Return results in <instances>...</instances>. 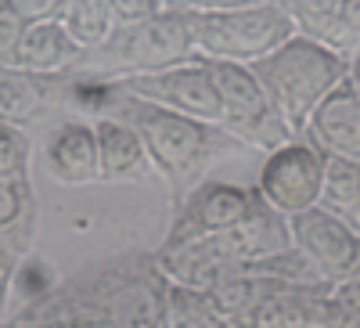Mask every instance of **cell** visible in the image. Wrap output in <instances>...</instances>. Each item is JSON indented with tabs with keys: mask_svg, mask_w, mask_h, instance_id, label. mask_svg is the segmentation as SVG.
<instances>
[{
	"mask_svg": "<svg viewBox=\"0 0 360 328\" xmlns=\"http://www.w3.org/2000/svg\"><path fill=\"white\" fill-rule=\"evenodd\" d=\"M94 83H101V80H94ZM101 87L112 98L105 105H98V112L127 119V123L141 134L148 156H152V163H155V173L166 177V184H169L176 202L198 184L202 170L217 156H227V152H234V148H245L220 123H205V119H195V115L173 112V108H162V105H152V101L130 98L123 91H115L112 83H101Z\"/></svg>",
	"mask_w": 360,
	"mask_h": 328,
	"instance_id": "cell-1",
	"label": "cell"
},
{
	"mask_svg": "<svg viewBox=\"0 0 360 328\" xmlns=\"http://www.w3.org/2000/svg\"><path fill=\"white\" fill-rule=\"evenodd\" d=\"M292 246L288 238V217L259 198V206L231 231L209 234V238H191V242H159L155 263L173 285H188L209 292L220 278L245 267L252 260L274 256Z\"/></svg>",
	"mask_w": 360,
	"mask_h": 328,
	"instance_id": "cell-2",
	"label": "cell"
},
{
	"mask_svg": "<svg viewBox=\"0 0 360 328\" xmlns=\"http://www.w3.org/2000/svg\"><path fill=\"white\" fill-rule=\"evenodd\" d=\"M252 69L292 137H303L310 112L346 80V54L307 33H295L274 54L259 58Z\"/></svg>",
	"mask_w": 360,
	"mask_h": 328,
	"instance_id": "cell-3",
	"label": "cell"
},
{
	"mask_svg": "<svg viewBox=\"0 0 360 328\" xmlns=\"http://www.w3.org/2000/svg\"><path fill=\"white\" fill-rule=\"evenodd\" d=\"M198 58L195 44V11H162L137 25H119L115 37L98 47L83 51L72 76L86 80H127L141 72H162L169 65Z\"/></svg>",
	"mask_w": 360,
	"mask_h": 328,
	"instance_id": "cell-4",
	"label": "cell"
},
{
	"mask_svg": "<svg viewBox=\"0 0 360 328\" xmlns=\"http://www.w3.org/2000/svg\"><path fill=\"white\" fill-rule=\"evenodd\" d=\"M79 314H94L108 328H166L169 282L159 271L155 253H137L119 260L112 271L72 300Z\"/></svg>",
	"mask_w": 360,
	"mask_h": 328,
	"instance_id": "cell-5",
	"label": "cell"
},
{
	"mask_svg": "<svg viewBox=\"0 0 360 328\" xmlns=\"http://www.w3.org/2000/svg\"><path fill=\"white\" fill-rule=\"evenodd\" d=\"M299 33L292 15L278 4L245 11H195V44L205 62L256 65Z\"/></svg>",
	"mask_w": 360,
	"mask_h": 328,
	"instance_id": "cell-6",
	"label": "cell"
},
{
	"mask_svg": "<svg viewBox=\"0 0 360 328\" xmlns=\"http://www.w3.org/2000/svg\"><path fill=\"white\" fill-rule=\"evenodd\" d=\"M209 72H213L220 94V127L227 134H234L245 148H259V152H274L278 144L292 141V130L278 115L252 65L209 62Z\"/></svg>",
	"mask_w": 360,
	"mask_h": 328,
	"instance_id": "cell-7",
	"label": "cell"
},
{
	"mask_svg": "<svg viewBox=\"0 0 360 328\" xmlns=\"http://www.w3.org/2000/svg\"><path fill=\"white\" fill-rule=\"evenodd\" d=\"M321 184H324V152H317L307 137H292L278 144L274 152H266L256 191L270 210H278L281 217H295L321 206Z\"/></svg>",
	"mask_w": 360,
	"mask_h": 328,
	"instance_id": "cell-8",
	"label": "cell"
},
{
	"mask_svg": "<svg viewBox=\"0 0 360 328\" xmlns=\"http://www.w3.org/2000/svg\"><path fill=\"white\" fill-rule=\"evenodd\" d=\"M105 83H112L115 91H123L130 98L205 119V123H220V94H217V83L205 58H191V62L169 65L162 72H141V76L105 80Z\"/></svg>",
	"mask_w": 360,
	"mask_h": 328,
	"instance_id": "cell-9",
	"label": "cell"
},
{
	"mask_svg": "<svg viewBox=\"0 0 360 328\" xmlns=\"http://www.w3.org/2000/svg\"><path fill=\"white\" fill-rule=\"evenodd\" d=\"M288 238L314 267L321 282H346L360 271V234L349 227L342 213H332L324 206L303 210L288 217Z\"/></svg>",
	"mask_w": 360,
	"mask_h": 328,
	"instance_id": "cell-10",
	"label": "cell"
},
{
	"mask_svg": "<svg viewBox=\"0 0 360 328\" xmlns=\"http://www.w3.org/2000/svg\"><path fill=\"white\" fill-rule=\"evenodd\" d=\"M259 206L256 184H227V181H202L184 198L176 202L173 224L162 242H191V238H209L231 231L242 224Z\"/></svg>",
	"mask_w": 360,
	"mask_h": 328,
	"instance_id": "cell-11",
	"label": "cell"
},
{
	"mask_svg": "<svg viewBox=\"0 0 360 328\" xmlns=\"http://www.w3.org/2000/svg\"><path fill=\"white\" fill-rule=\"evenodd\" d=\"M335 282H295L259 300L234 328H328Z\"/></svg>",
	"mask_w": 360,
	"mask_h": 328,
	"instance_id": "cell-12",
	"label": "cell"
},
{
	"mask_svg": "<svg viewBox=\"0 0 360 328\" xmlns=\"http://www.w3.org/2000/svg\"><path fill=\"white\" fill-rule=\"evenodd\" d=\"M44 166L58 184L86 188L98 184V130L94 119H69L44 141Z\"/></svg>",
	"mask_w": 360,
	"mask_h": 328,
	"instance_id": "cell-13",
	"label": "cell"
},
{
	"mask_svg": "<svg viewBox=\"0 0 360 328\" xmlns=\"http://www.w3.org/2000/svg\"><path fill=\"white\" fill-rule=\"evenodd\" d=\"M98 130V181L101 184H127V181H144L155 173V163L148 156L141 134L119 115H94Z\"/></svg>",
	"mask_w": 360,
	"mask_h": 328,
	"instance_id": "cell-14",
	"label": "cell"
},
{
	"mask_svg": "<svg viewBox=\"0 0 360 328\" xmlns=\"http://www.w3.org/2000/svg\"><path fill=\"white\" fill-rule=\"evenodd\" d=\"M303 137L324 156H360V94L346 80L310 112Z\"/></svg>",
	"mask_w": 360,
	"mask_h": 328,
	"instance_id": "cell-15",
	"label": "cell"
},
{
	"mask_svg": "<svg viewBox=\"0 0 360 328\" xmlns=\"http://www.w3.org/2000/svg\"><path fill=\"white\" fill-rule=\"evenodd\" d=\"M79 44L69 37V29L62 25V18H47V22H33L25 25V37L18 44V58L15 65L44 76V80H58L69 76L79 62Z\"/></svg>",
	"mask_w": 360,
	"mask_h": 328,
	"instance_id": "cell-16",
	"label": "cell"
},
{
	"mask_svg": "<svg viewBox=\"0 0 360 328\" xmlns=\"http://www.w3.org/2000/svg\"><path fill=\"white\" fill-rule=\"evenodd\" d=\"M54 80L33 76L18 65H0V123L29 127L47 112Z\"/></svg>",
	"mask_w": 360,
	"mask_h": 328,
	"instance_id": "cell-17",
	"label": "cell"
},
{
	"mask_svg": "<svg viewBox=\"0 0 360 328\" xmlns=\"http://www.w3.org/2000/svg\"><path fill=\"white\" fill-rule=\"evenodd\" d=\"M58 18L69 29V37L79 44V51L105 47L119 29V18H115L108 0H65Z\"/></svg>",
	"mask_w": 360,
	"mask_h": 328,
	"instance_id": "cell-18",
	"label": "cell"
},
{
	"mask_svg": "<svg viewBox=\"0 0 360 328\" xmlns=\"http://www.w3.org/2000/svg\"><path fill=\"white\" fill-rule=\"evenodd\" d=\"M360 202V156H324L321 206L332 213H349Z\"/></svg>",
	"mask_w": 360,
	"mask_h": 328,
	"instance_id": "cell-19",
	"label": "cell"
},
{
	"mask_svg": "<svg viewBox=\"0 0 360 328\" xmlns=\"http://www.w3.org/2000/svg\"><path fill=\"white\" fill-rule=\"evenodd\" d=\"M166 324L169 328H234V321L213 310V303H209V296L202 289L173 285V282H169Z\"/></svg>",
	"mask_w": 360,
	"mask_h": 328,
	"instance_id": "cell-20",
	"label": "cell"
},
{
	"mask_svg": "<svg viewBox=\"0 0 360 328\" xmlns=\"http://www.w3.org/2000/svg\"><path fill=\"white\" fill-rule=\"evenodd\" d=\"M33 220V195H29V177H0V246L11 238H25Z\"/></svg>",
	"mask_w": 360,
	"mask_h": 328,
	"instance_id": "cell-21",
	"label": "cell"
},
{
	"mask_svg": "<svg viewBox=\"0 0 360 328\" xmlns=\"http://www.w3.org/2000/svg\"><path fill=\"white\" fill-rule=\"evenodd\" d=\"M339 4L342 0H285V11L292 15L299 33H307V37L324 44L328 33H332V25H335Z\"/></svg>",
	"mask_w": 360,
	"mask_h": 328,
	"instance_id": "cell-22",
	"label": "cell"
},
{
	"mask_svg": "<svg viewBox=\"0 0 360 328\" xmlns=\"http://www.w3.org/2000/svg\"><path fill=\"white\" fill-rule=\"evenodd\" d=\"M0 177H29V137L22 127L0 123Z\"/></svg>",
	"mask_w": 360,
	"mask_h": 328,
	"instance_id": "cell-23",
	"label": "cell"
},
{
	"mask_svg": "<svg viewBox=\"0 0 360 328\" xmlns=\"http://www.w3.org/2000/svg\"><path fill=\"white\" fill-rule=\"evenodd\" d=\"M324 44L335 47L346 58L360 47V0H342V4H339L335 25H332V33H328Z\"/></svg>",
	"mask_w": 360,
	"mask_h": 328,
	"instance_id": "cell-24",
	"label": "cell"
},
{
	"mask_svg": "<svg viewBox=\"0 0 360 328\" xmlns=\"http://www.w3.org/2000/svg\"><path fill=\"white\" fill-rule=\"evenodd\" d=\"M328 328H360V278L335 282L332 289V321Z\"/></svg>",
	"mask_w": 360,
	"mask_h": 328,
	"instance_id": "cell-25",
	"label": "cell"
},
{
	"mask_svg": "<svg viewBox=\"0 0 360 328\" xmlns=\"http://www.w3.org/2000/svg\"><path fill=\"white\" fill-rule=\"evenodd\" d=\"M22 37H25V22L8 0H0V65H15Z\"/></svg>",
	"mask_w": 360,
	"mask_h": 328,
	"instance_id": "cell-26",
	"label": "cell"
},
{
	"mask_svg": "<svg viewBox=\"0 0 360 328\" xmlns=\"http://www.w3.org/2000/svg\"><path fill=\"white\" fill-rule=\"evenodd\" d=\"M119 25H137V22H148V18H155L166 11L162 0H108Z\"/></svg>",
	"mask_w": 360,
	"mask_h": 328,
	"instance_id": "cell-27",
	"label": "cell"
},
{
	"mask_svg": "<svg viewBox=\"0 0 360 328\" xmlns=\"http://www.w3.org/2000/svg\"><path fill=\"white\" fill-rule=\"evenodd\" d=\"M8 4L18 11V18H22L25 25H33V22L58 18V15H62V4H65V0H8Z\"/></svg>",
	"mask_w": 360,
	"mask_h": 328,
	"instance_id": "cell-28",
	"label": "cell"
},
{
	"mask_svg": "<svg viewBox=\"0 0 360 328\" xmlns=\"http://www.w3.org/2000/svg\"><path fill=\"white\" fill-rule=\"evenodd\" d=\"M285 8V0H205V11H245V8Z\"/></svg>",
	"mask_w": 360,
	"mask_h": 328,
	"instance_id": "cell-29",
	"label": "cell"
},
{
	"mask_svg": "<svg viewBox=\"0 0 360 328\" xmlns=\"http://www.w3.org/2000/svg\"><path fill=\"white\" fill-rule=\"evenodd\" d=\"M346 83L353 87V91L360 94V47L346 58Z\"/></svg>",
	"mask_w": 360,
	"mask_h": 328,
	"instance_id": "cell-30",
	"label": "cell"
},
{
	"mask_svg": "<svg viewBox=\"0 0 360 328\" xmlns=\"http://www.w3.org/2000/svg\"><path fill=\"white\" fill-rule=\"evenodd\" d=\"M166 11H205V0H162Z\"/></svg>",
	"mask_w": 360,
	"mask_h": 328,
	"instance_id": "cell-31",
	"label": "cell"
},
{
	"mask_svg": "<svg viewBox=\"0 0 360 328\" xmlns=\"http://www.w3.org/2000/svg\"><path fill=\"white\" fill-rule=\"evenodd\" d=\"M76 328H108L101 317H94V314H79V321H76Z\"/></svg>",
	"mask_w": 360,
	"mask_h": 328,
	"instance_id": "cell-32",
	"label": "cell"
},
{
	"mask_svg": "<svg viewBox=\"0 0 360 328\" xmlns=\"http://www.w3.org/2000/svg\"><path fill=\"white\" fill-rule=\"evenodd\" d=\"M342 217H346V220H349V227H353V231L360 234V202L353 206V210H349V213H342Z\"/></svg>",
	"mask_w": 360,
	"mask_h": 328,
	"instance_id": "cell-33",
	"label": "cell"
},
{
	"mask_svg": "<svg viewBox=\"0 0 360 328\" xmlns=\"http://www.w3.org/2000/svg\"><path fill=\"white\" fill-rule=\"evenodd\" d=\"M0 285H4V256H0Z\"/></svg>",
	"mask_w": 360,
	"mask_h": 328,
	"instance_id": "cell-34",
	"label": "cell"
},
{
	"mask_svg": "<svg viewBox=\"0 0 360 328\" xmlns=\"http://www.w3.org/2000/svg\"><path fill=\"white\" fill-rule=\"evenodd\" d=\"M356 278H360V271H356Z\"/></svg>",
	"mask_w": 360,
	"mask_h": 328,
	"instance_id": "cell-35",
	"label": "cell"
},
{
	"mask_svg": "<svg viewBox=\"0 0 360 328\" xmlns=\"http://www.w3.org/2000/svg\"><path fill=\"white\" fill-rule=\"evenodd\" d=\"M166 328H169V324H166Z\"/></svg>",
	"mask_w": 360,
	"mask_h": 328,
	"instance_id": "cell-36",
	"label": "cell"
}]
</instances>
